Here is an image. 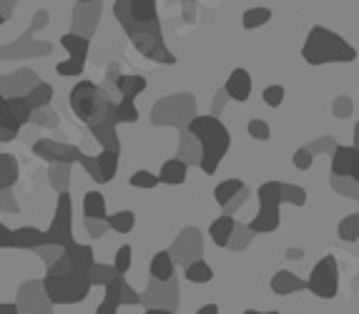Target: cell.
Segmentation results:
<instances>
[{
    "instance_id": "obj_1",
    "label": "cell",
    "mask_w": 359,
    "mask_h": 314,
    "mask_svg": "<svg viewBox=\"0 0 359 314\" xmlns=\"http://www.w3.org/2000/svg\"><path fill=\"white\" fill-rule=\"evenodd\" d=\"M114 15L121 28L126 31L128 41L136 46V50L144 58L163 63V66H174L176 55L168 50L166 41H163L156 0H116Z\"/></svg>"
},
{
    "instance_id": "obj_2",
    "label": "cell",
    "mask_w": 359,
    "mask_h": 314,
    "mask_svg": "<svg viewBox=\"0 0 359 314\" xmlns=\"http://www.w3.org/2000/svg\"><path fill=\"white\" fill-rule=\"evenodd\" d=\"M71 109L78 116V121L86 123L88 131L96 136V141L103 146V151H118L121 141L116 136V103L118 98H111L98 88V83L81 81L71 88Z\"/></svg>"
},
{
    "instance_id": "obj_3",
    "label": "cell",
    "mask_w": 359,
    "mask_h": 314,
    "mask_svg": "<svg viewBox=\"0 0 359 314\" xmlns=\"http://www.w3.org/2000/svg\"><path fill=\"white\" fill-rule=\"evenodd\" d=\"M189 133L194 136V141H198L201 146V156H198V169L206 176L216 174L222 158L231 149V133L222 123L219 116H194L189 121Z\"/></svg>"
},
{
    "instance_id": "obj_4",
    "label": "cell",
    "mask_w": 359,
    "mask_h": 314,
    "mask_svg": "<svg viewBox=\"0 0 359 314\" xmlns=\"http://www.w3.org/2000/svg\"><path fill=\"white\" fill-rule=\"evenodd\" d=\"M282 201H289L294 206L306 204V189L297 184L284 182H266L259 186V214L246 224L254 234H271L279 229V206Z\"/></svg>"
},
{
    "instance_id": "obj_5",
    "label": "cell",
    "mask_w": 359,
    "mask_h": 314,
    "mask_svg": "<svg viewBox=\"0 0 359 314\" xmlns=\"http://www.w3.org/2000/svg\"><path fill=\"white\" fill-rule=\"evenodd\" d=\"M302 58L309 66H324V63H352L357 61V50L352 43H347L339 33L314 25L302 46Z\"/></svg>"
},
{
    "instance_id": "obj_6",
    "label": "cell",
    "mask_w": 359,
    "mask_h": 314,
    "mask_svg": "<svg viewBox=\"0 0 359 314\" xmlns=\"http://www.w3.org/2000/svg\"><path fill=\"white\" fill-rule=\"evenodd\" d=\"M41 284H43V289H46L48 302L53 304V307H58V304H81L83 299H88L90 289H93L88 277H86V274H76V272H68V274L46 272Z\"/></svg>"
},
{
    "instance_id": "obj_7",
    "label": "cell",
    "mask_w": 359,
    "mask_h": 314,
    "mask_svg": "<svg viewBox=\"0 0 359 314\" xmlns=\"http://www.w3.org/2000/svg\"><path fill=\"white\" fill-rule=\"evenodd\" d=\"M306 289L319 299H334L339 292V264H337L334 254H327L314 264L309 279H306Z\"/></svg>"
},
{
    "instance_id": "obj_8",
    "label": "cell",
    "mask_w": 359,
    "mask_h": 314,
    "mask_svg": "<svg viewBox=\"0 0 359 314\" xmlns=\"http://www.w3.org/2000/svg\"><path fill=\"white\" fill-rule=\"evenodd\" d=\"M73 201L71 193L60 191L58 204H55V214L50 226L46 229V244H55V247L66 249L68 244H73Z\"/></svg>"
},
{
    "instance_id": "obj_9",
    "label": "cell",
    "mask_w": 359,
    "mask_h": 314,
    "mask_svg": "<svg viewBox=\"0 0 359 314\" xmlns=\"http://www.w3.org/2000/svg\"><path fill=\"white\" fill-rule=\"evenodd\" d=\"M30 116L33 111L23 96H6V109L0 114V144L15 139L20 128L30 121Z\"/></svg>"
},
{
    "instance_id": "obj_10",
    "label": "cell",
    "mask_w": 359,
    "mask_h": 314,
    "mask_svg": "<svg viewBox=\"0 0 359 314\" xmlns=\"http://www.w3.org/2000/svg\"><path fill=\"white\" fill-rule=\"evenodd\" d=\"M60 46L68 50V61L58 63L55 73L58 76H81L86 61H88L90 41L86 36H78V33H66V36H60Z\"/></svg>"
},
{
    "instance_id": "obj_11",
    "label": "cell",
    "mask_w": 359,
    "mask_h": 314,
    "mask_svg": "<svg viewBox=\"0 0 359 314\" xmlns=\"http://www.w3.org/2000/svg\"><path fill=\"white\" fill-rule=\"evenodd\" d=\"M15 307L20 314H38V312H53V304L48 302L46 289L38 279H30V282L20 284L18 296H15Z\"/></svg>"
},
{
    "instance_id": "obj_12",
    "label": "cell",
    "mask_w": 359,
    "mask_h": 314,
    "mask_svg": "<svg viewBox=\"0 0 359 314\" xmlns=\"http://www.w3.org/2000/svg\"><path fill=\"white\" fill-rule=\"evenodd\" d=\"M33 153L38 158H46L50 163H60V166H71L81 158V149L71 144H58V141L41 139L33 144Z\"/></svg>"
},
{
    "instance_id": "obj_13",
    "label": "cell",
    "mask_w": 359,
    "mask_h": 314,
    "mask_svg": "<svg viewBox=\"0 0 359 314\" xmlns=\"http://www.w3.org/2000/svg\"><path fill=\"white\" fill-rule=\"evenodd\" d=\"M176 282L168 279V282H154L146 287V294H141V304H146V309L151 307H163L176 312V304H179V294H176Z\"/></svg>"
},
{
    "instance_id": "obj_14",
    "label": "cell",
    "mask_w": 359,
    "mask_h": 314,
    "mask_svg": "<svg viewBox=\"0 0 359 314\" xmlns=\"http://www.w3.org/2000/svg\"><path fill=\"white\" fill-rule=\"evenodd\" d=\"M171 259L181 261V264H191V261L201 259V239H198V229L189 226V229L181 231V236L176 239L174 249H171Z\"/></svg>"
},
{
    "instance_id": "obj_15",
    "label": "cell",
    "mask_w": 359,
    "mask_h": 314,
    "mask_svg": "<svg viewBox=\"0 0 359 314\" xmlns=\"http://www.w3.org/2000/svg\"><path fill=\"white\" fill-rule=\"evenodd\" d=\"M224 96L239 103L249 101V96H252V73L246 68H233L231 76L226 78V86H224Z\"/></svg>"
},
{
    "instance_id": "obj_16",
    "label": "cell",
    "mask_w": 359,
    "mask_h": 314,
    "mask_svg": "<svg viewBox=\"0 0 359 314\" xmlns=\"http://www.w3.org/2000/svg\"><path fill=\"white\" fill-rule=\"evenodd\" d=\"M114 86H116V93H118V101L136 103L138 93L146 91L149 81H146L144 76H133V73H118Z\"/></svg>"
},
{
    "instance_id": "obj_17",
    "label": "cell",
    "mask_w": 359,
    "mask_h": 314,
    "mask_svg": "<svg viewBox=\"0 0 359 314\" xmlns=\"http://www.w3.org/2000/svg\"><path fill=\"white\" fill-rule=\"evenodd\" d=\"M103 292H106V296H111L118 307H123V304H128V307H133V304H141V294H138L131 284L126 282V277H121V274L111 284H106V287H103Z\"/></svg>"
},
{
    "instance_id": "obj_18",
    "label": "cell",
    "mask_w": 359,
    "mask_h": 314,
    "mask_svg": "<svg viewBox=\"0 0 359 314\" xmlns=\"http://www.w3.org/2000/svg\"><path fill=\"white\" fill-rule=\"evenodd\" d=\"M38 247H46V231L36 229V226H20V229H13L11 249H30V252H36Z\"/></svg>"
},
{
    "instance_id": "obj_19",
    "label": "cell",
    "mask_w": 359,
    "mask_h": 314,
    "mask_svg": "<svg viewBox=\"0 0 359 314\" xmlns=\"http://www.w3.org/2000/svg\"><path fill=\"white\" fill-rule=\"evenodd\" d=\"M186 174H189V163L184 158H168L163 161L161 174L158 176V184H166V186H181L186 182Z\"/></svg>"
},
{
    "instance_id": "obj_20",
    "label": "cell",
    "mask_w": 359,
    "mask_h": 314,
    "mask_svg": "<svg viewBox=\"0 0 359 314\" xmlns=\"http://www.w3.org/2000/svg\"><path fill=\"white\" fill-rule=\"evenodd\" d=\"M271 289H274V294L287 296V294H294V292L306 289V282L297 277L294 272H287V269H282V272H276L274 277H271Z\"/></svg>"
},
{
    "instance_id": "obj_21",
    "label": "cell",
    "mask_w": 359,
    "mask_h": 314,
    "mask_svg": "<svg viewBox=\"0 0 359 314\" xmlns=\"http://www.w3.org/2000/svg\"><path fill=\"white\" fill-rule=\"evenodd\" d=\"M149 274H151V279H154V282H168V279H174L176 261L171 259V254H168V252H156L154 259H151Z\"/></svg>"
},
{
    "instance_id": "obj_22",
    "label": "cell",
    "mask_w": 359,
    "mask_h": 314,
    "mask_svg": "<svg viewBox=\"0 0 359 314\" xmlns=\"http://www.w3.org/2000/svg\"><path fill=\"white\" fill-rule=\"evenodd\" d=\"M233 226H236V219H233L231 214H222V217L216 219V221H211V226H209L211 242H214L216 247H226L233 234Z\"/></svg>"
},
{
    "instance_id": "obj_23",
    "label": "cell",
    "mask_w": 359,
    "mask_h": 314,
    "mask_svg": "<svg viewBox=\"0 0 359 314\" xmlns=\"http://www.w3.org/2000/svg\"><path fill=\"white\" fill-rule=\"evenodd\" d=\"M106 199L101 191H86L83 196V219L88 221H106Z\"/></svg>"
},
{
    "instance_id": "obj_24",
    "label": "cell",
    "mask_w": 359,
    "mask_h": 314,
    "mask_svg": "<svg viewBox=\"0 0 359 314\" xmlns=\"http://www.w3.org/2000/svg\"><path fill=\"white\" fill-rule=\"evenodd\" d=\"M25 101H28L30 111H41V109H48V103L53 101V86L50 83H41L38 81L28 93H25Z\"/></svg>"
},
{
    "instance_id": "obj_25",
    "label": "cell",
    "mask_w": 359,
    "mask_h": 314,
    "mask_svg": "<svg viewBox=\"0 0 359 314\" xmlns=\"http://www.w3.org/2000/svg\"><path fill=\"white\" fill-rule=\"evenodd\" d=\"M18 161L11 153H0V191H8L13 184L18 182Z\"/></svg>"
},
{
    "instance_id": "obj_26",
    "label": "cell",
    "mask_w": 359,
    "mask_h": 314,
    "mask_svg": "<svg viewBox=\"0 0 359 314\" xmlns=\"http://www.w3.org/2000/svg\"><path fill=\"white\" fill-rule=\"evenodd\" d=\"M184 277H186V282H191V284H209L211 279H214V269H211L204 259H196L184 266Z\"/></svg>"
},
{
    "instance_id": "obj_27",
    "label": "cell",
    "mask_w": 359,
    "mask_h": 314,
    "mask_svg": "<svg viewBox=\"0 0 359 314\" xmlns=\"http://www.w3.org/2000/svg\"><path fill=\"white\" fill-rule=\"evenodd\" d=\"M244 182H241V179H226V182H222L219 184V186L214 189V199H216V204L222 206H226L229 201L233 199V196H236V193H241L244 191Z\"/></svg>"
},
{
    "instance_id": "obj_28",
    "label": "cell",
    "mask_w": 359,
    "mask_h": 314,
    "mask_svg": "<svg viewBox=\"0 0 359 314\" xmlns=\"http://www.w3.org/2000/svg\"><path fill=\"white\" fill-rule=\"evenodd\" d=\"M106 226L116 234H128V231L136 226V214L133 212H116V214H108L106 217Z\"/></svg>"
},
{
    "instance_id": "obj_29",
    "label": "cell",
    "mask_w": 359,
    "mask_h": 314,
    "mask_svg": "<svg viewBox=\"0 0 359 314\" xmlns=\"http://www.w3.org/2000/svg\"><path fill=\"white\" fill-rule=\"evenodd\" d=\"M118 158H121L118 151H101L96 156L98 169H101V176H103V184L114 182V179H116V171H118Z\"/></svg>"
},
{
    "instance_id": "obj_30",
    "label": "cell",
    "mask_w": 359,
    "mask_h": 314,
    "mask_svg": "<svg viewBox=\"0 0 359 314\" xmlns=\"http://www.w3.org/2000/svg\"><path fill=\"white\" fill-rule=\"evenodd\" d=\"M118 277L116 274V269H114V264H93L90 266V274H88V282H90V287H106V284H111L114 279Z\"/></svg>"
},
{
    "instance_id": "obj_31",
    "label": "cell",
    "mask_w": 359,
    "mask_h": 314,
    "mask_svg": "<svg viewBox=\"0 0 359 314\" xmlns=\"http://www.w3.org/2000/svg\"><path fill=\"white\" fill-rule=\"evenodd\" d=\"M269 20H271L269 8H249V11L244 13V18H241V23H244L246 31H257V28L266 25Z\"/></svg>"
},
{
    "instance_id": "obj_32",
    "label": "cell",
    "mask_w": 359,
    "mask_h": 314,
    "mask_svg": "<svg viewBox=\"0 0 359 314\" xmlns=\"http://www.w3.org/2000/svg\"><path fill=\"white\" fill-rule=\"evenodd\" d=\"M339 239L341 242H357L359 239V214H349L339 221Z\"/></svg>"
},
{
    "instance_id": "obj_33",
    "label": "cell",
    "mask_w": 359,
    "mask_h": 314,
    "mask_svg": "<svg viewBox=\"0 0 359 314\" xmlns=\"http://www.w3.org/2000/svg\"><path fill=\"white\" fill-rule=\"evenodd\" d=\"M252 236H254V231H249V226H241V224H236L233 226V234H231V239H229V244L226 247H231V249H236V252H241V249L246 247V244L252 242Z\"/></svg>"
},
{
    "instance_id": "obj_34",
    "label": "cell",
    "mask_w": 359,
    "mask_h": 314,
    "mask_svg": "<svg viewBox=\"0 0 359 314\" xmlns=\"http://www.w3.org/2000/svg\"><path fill=\"white\" fill-rule=\"evenodd\" d=\"M116 121L118 123H136L138 121L136 103H126V101L116 103Z\"/></svg>"
},
{
    "instance_id": "obj_35",
    "label": "cell",
    "mask_w": 359,
    "mask_h": 314,
    "mask_svg": "<svg viewBox=\"0 0 359 314\" xmlns=\"http://www.w3.org/2000/svg\"><path fill=\"white\" fill-rule=\"evenodd\" d=\"M264 103L266 106H271V109H279L284 103V98H287V91H284V86H266L262 93Z\"/></svg>"
},
{
    "instance_id": "obj_36",
    "label": "cell",
    "mask_w": 359,
    "mask_h": 314,
    "mask_svg": "<svg viewBox=\"0 0 359 314\" xmlns=\"http://www.w3.org/2000/svg\"><path fill=\"white\" fill-rule=\"evenodd\" d=\"M128 184H131L133 189H156L158 186V176L151 174V171H136V174L128 179Z\"/></svg>"
},
{
    "instance_id": "obj_37",
    "label": "cell",
    "mask_w": 359,
    "mask_h": 314,
    "mask_svg": "<svg viewBox=\"0 0 359 314\" xmlns=\"http://www.w3.org/2000/svg\"><path fill=\"white\" fill-rule=\"evenodd\" d=\"M131 254H133V249L128 247V244H126V247H118V252H116V261H114L116 274L126 277L128 269H131Z\"/></svg>"
},
{
    "instance_id": "obj_38",
    "label": "cell",
    "mask_w": 359,
    "mask_h": 314,
    "mask_svg": "<svg viewBox=\"0 0 359 314\" xmlns=\"http://www.w3.org/2000/svg\"><path fill=\"white\" fill-rule=\"evenodd\" d=\"M246 131H249V136L257 141H269L271 139V128L266 121H262V118H252L249 121V126H246Z\"/></svg>"
},
{
    "instance_id": "obj_39",
    "label": "cell",
    "mask_w": 359,
    "mask_h": 314,
    "mask_svg": "<svg viewBox=\"0 0 359 314\" xmlns=\"http://www.w3.org/2000/svg\"><path fill=\"white\" fill-rule=\"evenodd\" d=\"M68 169H71V166H60V163H55L53 171H50V184L58 189V193L68 191Z\"/></svg>"
},
{
    "instance_id": "obj_40",
    "label": "cell",
    "mask_w": 359,
    "mask_h": 314,
    "mask_svg": "<svg viewBox=\"0 0 359 314\" xmlns=\"http://www.w3.org/2000/svg\"><path fill=\"white\" fill-rule=\"evenodd\" d=\"M78 163L86 169V174L93 179L96 184H103V176H101V169H98V161L96 156H86V153H81V158H78Z\"/></svg>"
},
{
    "instance_id": "obj_41",
    "label": "cell",
    "mask_w": 359,
    "mask_h": 314,
    "mask_svg": "<svg viewBox=\"0 0 359 314\" xmlns=\"http://www.w3.org/2000/svg\"><path fill=\"white\" fill-rule=\"evenodd\" d=\"M311 163H314V153H311V149L302 146V149H297V151H294V166H297L299 171H309Z\"/></svg>"
},
{
    "instance_id": "obj_42",
    "label": "cell",
    "mask_w": 359,
    "mask_h": 314,
    "mask_svg": "<svg viewBox=\"0 0 359 314\" xmlns=\"http://www.w3.org/2000/svg\"><path fill=\"white\" fill-rule=\"evenodd\" d=\"M36 254L41 257L43 261H46V266H50L55 259H58L60 254H63V249L55 247V244H46V247H38V249H36Z\"/></svg>"
},
{
    "instance_id": "obj_43",
    "label": "cell",
    "mask_w": 359,
    "mask_h": 314,
    "mask_svg": "<svg viewBox=\"0 0 359 314\" xmlns=\"http://www.w3.org/2000/svg\"><path fill=\"white\" fill-rule=\"evenodd\" d=\"M332 186H334L339 193H344V196H359V193H357V191H359V184H357V182H352V179H347V184L341 186V184L337 182L334 176H332Z\"/></svg>"
},
{
    "instance_id": "obj_44",
    "label": "cell",
    "mask_w": 359,
    "mask_h": 314,
    "mask_svg": "<svg viewBox=\"0 0 359 314\" xmlns=\"http://www.w3.org/2000/svg\"><path fill=\"white\" fill-rule=\"evenodd\" d=\"M118 312V304L111 299V296H106L103 294V299H101V304L96 307V314H116Z\"/></svg>"
},
{
    "instance_id": "obj_45",
    "label": "cell",
    "mask_w": 359,
    "mask_h": 314,
    "mask_svg": "<svg viewBox=\"0 0 359 314\" xmlns=\"http://www.w3.org/2000/svg\"><path fill=\"white\" fill-rule=\"evenodd\" d=\"M86 229H88V234L93 236V239H98V236H103L106 234V221H88V219H86Z\"/></svg>"
},
{
    "instance_id": "obj_46",
    "label": "cell",
    "mask_w": 359,
    "mask_h": 314,
    "mask_svg": "<svg viewBox=\"0 0 359 314\" xmlns=\"http://www.w3.org/2000/svg\"><path fill=\"white\" fill-rule=\"evenodd\" d=\"M334 111H337L339 118H347V116L352 114V101H349V98H339L337 106H334Z\"/></svg>"
},
{
    "instance_id": "obj_47",
    "label": "cell",
    "mask_w": 359,
    "mask_h": 314,
    "mask_svg": "<svg viewBox=\"0 0 359 314\" xmlns=\"http://www.w3.org/2000/svg\"><path fill=\"white\" fill-rule=\"evenodd\" d=\"M11 236L13 229H8L6 224L0 221V249H11Z\"/></svg>"
},
{
    "instance_id": "obj_48",
    "label": "cell",
    "mask_w": 359,
    "mask_h": 314,
    "mask_svg": "<svg viewBox=\"0 0 359 314\" xmlns=\"http://www.w3.org/2000/svg\"><path fill=\"white\" fill-rule=\"evenodd\" d=\"M349 179L359 184V149H354V161H352V171H349Z\"/></svg>"
},
{
    "instance_id": "obj_49",
    "label": "cell",
    "mask_w": 359,
    "mask_h": 314,
    "mask_svg": "<svg viewBox=\"0 0 359 314\" xmlns=\"http://www.w3.org/2000/svg\"><path fill=\"white\" fill-rule=\"evenodd\" d=\"M0 314H20L15 302H0Z\"/></svg>"
},
{
    "instance_id": "obj_50",
    "label": "cell",
    "mask_w": 359,
    "mask_h": 314,
    "mask_svg": "<svg viewBox=\"0 0 359 314\" xmlns=\"http://www.w3.org/2000/svg\"><path fill=\"white\" fill-rule=\"evenodd\" d=\"M196 314H219V304H204Z\"/></svg>"
},
{
    "instance_id": "obj_51",
    "label": "cell",
    "mask_w": 359,
    "mask_h": 314,
    "mask_svg": "<svg viewBox=\"0 0 359 314\" xmlns=\"http://www.w3.org/2000/svg\"><path fill=\"white\" fill-rule=\"evenodd\" d=\"M146 314H174L171 309H163V307H151V309H146Z\"/></svg>"
},
{
    "instance_id": "obj_52",
    "label": "cell",
    "mask_w": 359,
    "mask_h": 314,
    "mask_svg": "<svg viewBox=\"0 0 359 314\" xmlns=\"http://www.w3.org/2000/svg\"><path fill=\"white\" fill-rule=\"evenodd\" d=\"M244 314H279L276 309H269V312H259V309H246Z\"/></svg>"
},
{
    "instance_id": "obj_53",
    "label": "cell",
    "mask_w": 359,
    "mask_h": 314,
    "mask_svg": "<svg viewBox=\"0 0 359 314\" xmlns=\"http://www.w3.org/2000/svg\"><path fill=\"white\" fill-rule=\"evenodd\" d=\"M287 257H289V259H299L302 252H299V249H292V252H287Z\"/></svg>"
},
{
    "instance_id": "obj_54",
    "label": "cell",
    "mask_w": 359,
    "mask_h": 314,
    "mask_svg": "<svg viewBox=\"0 0 359 314\" xmlns=\"http://www.w3.org/2000/svg\"><path fill=\"white\" fill-rule=\"evenodd\" d=\"M354 149H359V123H357V126H354Z\"/></svg>"
},
{
    "instance_id": "obj_55",
    "label": "cell",
    "mask_w": 359,
    "mask_h": 314,
    "mask_svg": "<svg viewBox=\"0 0 359 314\" xmlns=\"http://www.w3.org/2000/svg\"><path fill=\"white\" fill-rule=\"evenodd\" d=\"M3 109H6V93H3V88H0V114H3Z\"/></svg>"
},
{
    "instance_id": "obj_56",
    "label": "cell",
    "mask_w": 359,
    "mask_h": 314,
    "mask_svg": "<svg viewBox=\"0 0 359 314\" xmlns=\"http://www.w3.org/2000/svg\"><path fill=\"white\" fill-rule=\"evenodd\" d=\"M3 20H6V18H3V13H0V25H3Z\"/></svg>"
},
{
    "instance_id": "obj_57",
    "label": "cell",
    "mask_w": 359,
    "mask_h": 314,
    "mask_svg": "<svg viewBox=\"0 0 359 314\" xmlns=\"http://www.w3.org/2000/svg\"><path fill=\"white\" fill-rule=\"evenodd\" d=\"M38 314H53V312H38Z\"/></svg>"
},
{
    "instance_id": "obj_58",
    "label": "cell",
    "mask_w": 359,
    "mask_h": 314,
    "mask_svg": "<svg viewBox=\"0 0 359 314\" xmlns=\"http://www.w3.org/2000/svg\"><path fill=\"white\" fill-rule=\"evenodd\" d=\"M81 3H90V0H81Z\"/></svg>"
}]
</instances>
